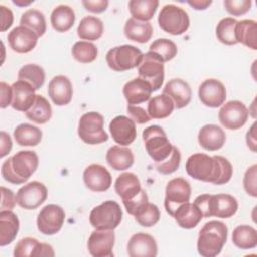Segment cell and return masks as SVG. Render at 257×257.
<instances>
[{"instance_id":"b9f144b4","label":"cell","mask_w":257,"mask_h":257,"mask_svg":"<svg viewBox=\"0 0 257 257\" xmlns=\"http://www.w3.org/2000/svg\"><path fill=\"white\" fill-rule=\"evenodd\" d=\"M149 51L155 53L163 62L172 60L178 52L177 45L168 38H159L153 41L149 47Z\"/></svg>"},{"instance_id":"6da1fadb","label":"cell","mask_w":257,"mask_h":257,"mask_svg":"<svg viewBox=\"0 0 257 257\" xmlns=\"http://www.w3.org/2000/svg\"><path fill=\"white\" fill-rule=\"evenodd\" d=\"M187 174L198 181L215 185L227 184L233 175V167L222 156H209L203 153L191 155L186 162Z\"/></svg>"},{"instance_id":"d6a6232c","label":"cell","mask_w":257,"mask_h":257,"mask_svg":"<svg viewBox=\"0 0 257 257\" xmlns=\"http://www.w3.org/2000/svg\"><path fill=\"white\" fill-rule=\"evenodd\" d=\"M75 21L74 10L68 5L56 6L50 15V22L54 30L57 32H65L69 30Z\"/></svg>"},{"instance_id":"e0dca14e","label":"cell","mask_w":257,"mask_h":257,"mask_svg":"<svg viewBox=\"0 0 257 257\" xmlns=\"http://www.w3.org/2000/svg\"><path fill=\"white\" fill-rule=\"evenodd\" d=\"M109 132L116 144L128 146L137 137L136 122L125 115H117L110 121Z\"/></svg>"},{"instance_id":"8fae6325","label":"cell","mask_w":257,"mask_h":257,"mask_svg":"<svg viewBox=\"0 0 257 257\" xmlns=\"http://www.w3.org/2000/svg\"><path fill=\"white\" fill-rule=\"evenodd\" d=\"M191 185L184 178H175L169 181L166 187L165 209L167 213L173 217L176 209L184 203L190 201Z\"/></svg>"},{"instance_id":"1f68e13d","label":"cell","mask_w":257,"mask_h":257,"mask_svg":"<svg viewBox=\"0 0 257 257\" xmlns=\"http://www.w3.org/2000/svg\"><path fill=\"white\" fill-rule=\"evenodd\" d=\"M235 38L237 43L256 50L257 49V22L252 19L237 21L235 26Z\"/></svg>"},{"instance_id":"7c38bea8","label":"cell","mask_w":257,"mask_h":257,"mask_svg":"<svg viewBox=\"0 0 257 257\" xmlns=\"http://www.w3.org/2000/svg\"><path fill=\"white\" fill-rule=\"evenodd\" d=\"M64 219L65 213L60 206L48 204L38 213L36 220L37 229L44 235H54L62 228Z\"/></svg>"},{"instance_id":"ac0fdd59","label":"cell","mask_w":257,"mask_h":257,"mask_svg":"<svg viewBox=\"0 0 257 257\" xmlns=\"http://www.w3.org/2000/svg\"><path fill=\"white\" fill-rule=\"evenodd\" d=\"M83 182L93 192H104L111 186V175L105 167L99 164H91L83 172Z\"/></svg>"},{"instance_id":"74e56055","label":"cell","mask_w":257,"mask_h":257,"mask_svg":"<svg viewBox=\"0 0 257 257\" xmlns=\"http://www.w3.org/2000/svg\"><path fill=\"white\" fill-rule=\"evenodd\" d=\"M232 242L242 250L253 249L257 246V231L249 225H240L232 233Z\"/></svg>"},{"instance_id":"ffe728a7","label":"cell","mask_w":257,"mask_h":257,"mask_svg":"<svg viewBox=\"0 0 257 257\" xmlns=\"http://www.w3.org/2000/svg\"><path fill=\"white\" fill-rule=\"evenodd\" d=\"M127 254L131 257H155L158 254L157 242L147 233H136L127 243Z\"/></svg>"},{"instance_id":"83f0119b","label":"cell","mask_w":257,"mask_h":257,"mask_svg":"<svg viewBox=\"0 0 257 257\" xmlns=\"http://www.w3.org/2000/svg\"><path fill=\"white\" fill-rule=\"evenodd\" d=\"M173 217L177 224L184 229L195 228L203 219V215L199 208L194 203L190 202L179 206L176 209Z\"/></svg>"},{"instance_id":"30bf717a","label":"cell","mask_w":257,"mask_h":257,"mask_svg":"<svg viewBox=\"0 0 257 257\" xmlns=\"http://www.w3.org/2000/svg\"><path fill=\"white\" fill-rule=\"evenodd\" d=\"M138 72L139 77L150 83L153 91L161 88L165 78V67L164 62L155 53L148 51L144 54Z\"/></svg>"},{"instance_id":"680465c9","label":"cell","mask_w":257,"mask_h":257,"mask_svg":"<svg viewBox=\"0 0 257 257\" xmlns=\"http://www.w3.org/2000/svg\"><path fill=\"white\" fill-rule=\"evenodd\" d=\"M187 3L191 5L193 8H195L196 10H205L212 4V1L211 0H189L187 1Z\"/></svg>"},{"instance_id":"60d3db41","label":"cell","mask_w":257,"mask_h":257,"mask_svg":"<svg viewBox=\"0 0 257 257\" xmlns=\"http://www.w3.org/2000/svg\"><path fill=\"white\" fill-rule=\"evenodd\" d=\"M20 25L32 30L38 37L42 36L46 31L45 16L37 9H28L23 12L20 18Z\"/></svg>"},{"instance_id":"bcb514c9","label":"cell","mask_w":257,"mask_h":257,"mask_svg":"<svg viewBox=\"0 0 257 257\" xmlns=\"http://www.w3.org/2000/svg\"><path fill=\"white\" fill-rule=\"evenodd\" d=\"M180 163H181V153L179 149H177L176 147H173V151L170 157L161 163H155V166L159 173L163 175H170L179 169Z\"/></svg>"},{"instance_id":"603a6c76","label":"cell","mask_w":257,"mask_h":257,"mask_svg":"<svg viewBox=\"0 0 257 257\" xmlns=\"http://www.w3.org/2000/svg\"><path fill=\"white\" fill-rule=\"evenodd\" d=\"M11 106L17 111L26 112L36 98L35 89L31 84L23 80H17L12 85Z\"/></svg>"},{"instance_id":"8d00e7d4","label":"cell","mask_w":257,"mask_h":257,"mask_svg":"<svg viewBox=\"0 0 257 257\" xmlns=\"http://www.w3.org/2000/svg\"><path fill=\"white\" fill-rule=\"evenodd\" d=\"M28 119L32 120L37 124H43L47 122L52 115V108L48 100L40 95L36 94V98L32 106L25 112Z\"/></svg>"},{"instance_id":"5b68a950","label":"cell","mask_w":257,"mask_h":257,"mask_svg":"<svg viewBox=\"0 0 257 257\" xmlns=\"http://www.w3.org/2000/svg\"><path fill=\"white\" fill-rule=\"evenodd\" d=\"M143 141L148 155L155 163L168 159L173 151V145L167 138L165 131L157 124L146 127L143 132Z\"/></svg>"},{"instance_id":"2e32d148","label":"cell","mask_w":257,"mask_h":257,"mask_svg":"<svg viewBox=\"0 0 257 257\" xmlns=\"http://www.w3.org/2000/svg\"><path fill=\"white\" fill-rule=\"evenodd\" d=\"M226 87L216 78H208L199 86L198 95L201 102L209 107H219L226 100Z\"/></svg>"},{"instance_id":"816d5d0a","label":"cell","mask_w":257,"mask_h":257,"mask_svg":"<svg viewBox=\"0 0 257 257\" xmlns=\"http://www.w3.org/2000/svg\"><path fill=\"white\" fill-rule=\"evenodd\" d=\"M17 203L14 193L5 187H1V210H12Z\"/></svg>"},{"instance_id":"5bb4252c","label":"cell","mask_w":257,"mask_h":257,"mask_svg":"<svg viewBox=\"0 0 257 257\" xmlns=\"http://www.w3.org/2000/svg\"><path fill=\"white\" fill-rule=\"evenodd\" d=\"M47 198V188L44 184L32 181L22 186L16 193L17 204L25 210H34Z\"/></svg>"},{"instance_id":"e575fe53","label":"cell","mask_w":257,"mask_h":257,"mask_svg":"<svg viewBox=\"0 0 257 257\" xmlns=\"http://www.w3.org/2000/svg\"><path fill=\"white\" fill-rule=\"evenodd\" d=\"M13 137L19 146L34 147L41 142L42 132L30 123H21L14 130Z\"/></svg>"},{"instance_id":"d6986e66","label":"cell","mask_w":257,"mask_h":257,"mask_svg":"<svg viewBox=\"0 0 257 257\" xmlns=\"http://www.w3.org/2000/svg\"><path fill=\"white\" fill-rule=\"evenodd\" d=\"M38 36L29 28L19 25L14 27L7 35L10 48L18 53H27L37 44Z\"/></svg>"},{"instance_id":"836d02e7","label":"cell","mask_w":257,"mask_h":257,"mask_svg":"<svg viewBox=\"0 0 257 257\" xmlns=\"http://www.w3.org/2000/svg\"><path fill=\"white\" fill-rule=\"evenodd\" d=\"M102 33L103 22L96 16L83 17L77 26V35L82 40H97Z\"/></svg>"},{"instance_id":"ee69618b","label":"cell","mask_w":257,"mask_h":257,"mask_svg":"<svg viewBox=\"0 0 257 257\" xmlns=\"http://www.w3.org/2000/svg\"><path fill=\"white\" fill-rule=\"evenodd\" d=\"M72 56L80 63H90L97 57L96 46L88 41H77L71 49Z\"/></svg>"},{"instance_id":"8992f818","label":"cell","mask_w":257,"mask_h":257,"mask_svg":"<svg viewBox=\"0 0 257 257\" xmlns=\"http://www.w3.org/2000/svg\"><path fill=\"white\" fill-rule=\"evenodd\" d=\"M104 118L96 111H89L81 115L78 121L77 134L81 141L88 145H97L108 140V135L103 130Z\"/></svg>"},{"instance_id":"cb8c5ba5","label":"cell","mask_w":257,"mask_h":257,"mask_svg":"<svg viewBox=\"0 0 257 257\" xmlns=\"http://www.w3.org/2000/svg\"><path fill=\"white\" fill-rule=\"evenodd\" d=\"M163 94L168 95L173 100L176 108H183L191 101L192 89L187 81L181 78H173L164 86Z\"/></svg>"},{"instance_id":"4fadbf2b","label":"cell","mask_w":257,"mask_h":257,"mask_svg":"<svg viewBox=\"0 0 257 257\" xmlns=\"http://www.w3.org/2000/svg\"><path fill=\"white\" fill-rule=\"evenodd\" d=\"M218 117L221 124L226 128L239 130L247 122L249 111L242 101L231 100L223 104Z\"/></svg>"},{"instance_id":"f5cc1de1","label":"cell","mask_w":257,"mask_h":257,"mask_svg":"<svg viewBox=\"0 0 257 257\" xmlns=\"http://www.w3.org/2000/svg\"><path fill=\"white\" fill-rule=\"evenodd\" d=\"M82 5L84 8L93 13H101L106 10L108 6L107 0H83Z\"/></svg>"},{"instance_id":"9a60e30c","label":"cell","mask_w":257,"mask_h":257,"mask_svg":"<svg viewBox=\"0 0 257 257\" xmlns=\"http://www.w3.org/2000/svg\"><path fill=\"white\" fill-rule=\"evenodd\" d=\"M115 235L113 230H98L91 232L88 241L87 249L93 257H112Z\"/></svg>"},{"instance_id":"484cf974","label":"cell","mask_w":257,"mask_h":257,"mask_svg":"<svg viewBox=\"0 0 257 257\" xmlns=\"http://www.w3.org/2000/svg\"><path fill=\"white\" fill-rule=\"evenodd\" d=\"M198 142L207 151H218L225 145L226 134L217 124H205L199 131Z\"/></svg>"},{"instance_id":"4316f807","label":"cell","mask_w":257,"mask_h":257,"mask_svg":"<svg viewBox=\"0 0 257 257\" xmlns=\"http://www.w3.org/2000/svg\"><path fill=\"white\" fill-rule=\"evenodd\" d=\"M115 193L121 198L122 203L136 198L142 191L141 182L134 173L120 174L114 183Z\"/></svg>"},{"instance_id":"ba28073f","label":"cell","mask_w":257,"mask_h":257,"mask_svg":"<svg viewBox=\"0 0 257 257\" xmlns=\"http://www.w3.org/2000/svg\"><path fill=\"white\" fill-rule=\"evenodd\" d=\"M143 52L136 46L124 44L109 49L105 59L109 68L114 71H125L140 65L143 59Z\"/></svg>"},{"instance_id":"681fc988","label":"cell","mask_w":257,"mask_h":257,"mask_svg":"<svg viewBox=\"0 0 257 257\" xmlns=\"http://www.w3.org/2000/svg\"><path fill=\"white\" fill-rule=\"evenodd\" d=\"M148 202H149L148 195L145 192V190L142 189V191L139 193V195L136 198H134V199L127 201V202H123V205H124V208H125L126 212L130 215L134 216Z\"/></svg>"},{"instance_id":"4dcf8cb0","label":"cell","mask_w":257,"mask_h":257,"mask_svg":"<svg viewBox=\"0 0 257 257\" xmlns=\"http://www.w3.org/2000/svg\"><path fill=\"white\" fill-rule=\"evenodd\" d=\"M123 32L127 39L139 43H146L153 35V26L149 21H139L132 17L126 20Z\"/></svg>"},{"instance_id":"c3c4849f","label":"cell","mask_w":257,"mask_h":257,"mask_svg":"<svg viewBox=\"0 0 257 257\" xmlns=\"http://www.w3.org/2000/svg\"><path fill=\"white\" fill-rule=\"evenodd\" d=\"M256 176H257V165H253L247 169V171L244 175V179H243L244 189L247 192V194L252 197L257 196Z\"/></svg>"},{"instance_id":"f6af8a7d","label":"cell","mask_w":257,"mask_h":257,"mask_svg":"<svg viewBox=\"0 0 257 257\" xmlns=\"http://www.w3.org/2000/svg\"><path fill=\"white\" fill-rule=\"evenodd\" d=\"M135 220L143 227H152L156 225L161 217L159 208L152 203L145 204L135 215Z\"/></svg>"},{"instance_id":"11a10c76","label":"cell","mask_w":257,"mask_h":257,"mask_svg":"<svg viewBox=\"0 0 257 257\" xmlns=\"http://www.w3.org/2000/svg\"><path fill=\"white\" fill-rule=\"evenodd\" d=\"M1 88V108H5L12 102V86L7 84L4 81L0 83Z\"/></svg>"},{"instance_id":"7bdbcfd3","label":"cell","mask_w":257,"mask_h":257,"mask_svg":"<svg viewBox=\"0 0 257 257\" xmlns=\"http://www.w3.org/2000/svg\"><path fill=\"white\" fill-rule=\"evenodd\" d=\"M237 20L233 17H225L221 19L216 27V36L220 42L226 45H235L237 40L235 38V26Z\"/></svg>"},{"instance_id":"ab89813d","label":"cell","mask_w":257,"mask_h":257,"mask_svg":"<svg viewBox=\"0 0 257 257\" xmlns=\"http://www.w3.org/2000/svg\"><path fill=\"white\" fill-rule=\"evenodd\" d=\"M18 80H23L28 82L33 86L35 90L39 89L45 81V71L44 69L34 63H29L23 65L18 71Z\"/></svg>"},{"instance_id":"3957f363","label":"cell","mask_w":257,"mask_h":257,"mask_svg":"<svg viewBox=\"0 0 257 257\" xmlns=\"http://www.w3.org/2000/svg\"><path fill=\"white\" fill-rule=\"evenodd\" d=\"M228 228L221 221L206 223L199 232L197 241L198 253L203 257L219 255L227 241Z\"/></svg>"},{"instance_id":"db71d44e","label":"cell","mask_w":257,"mask_h":257,"mask_svg":"<svg viewBox=\"0 0 257 257\" xmlns=\"http://www.w3.org/2000/svg\"><path fill=\"white\" fill-rule=\"evenodd\" d=\"M0 14H1V31H5L13 23V13L6 6L0 5Z\"/></svg>"},{"instance_id":"f35d334b","label":"cell","mask_w":257,"mask_h":257,"mask_svg":"<svg viewBox=\"0 0 257 257\" xmlns=\"http://www.w3.org/2000/svg\"><path fill=\"white\" fill-rule=\"evenodd\" d=\"M158 6V0H131L128 2V9L133 18L139 21L151 20Z\"/></svg>"},{"instance_id":"f1b7e54d","label":"cell","mask_w":257,"mask_h":257,"mask_svg":"<svg viewBox=\"0 0 257 257\" xmlns=\"http://www.w3.org/2000/svg\"><path fill=\"white\" fill-rule=\"evenodd\" d=\"M19 230V220L11 210H1L0 212V246H6L17 236Z\"/></svg>"},{"instance_id":"f907efd6","label":"cell","mask_w":257,"mask_h":257,"mask_svg":"<svg viewBox=\"0 0 257 257\" xmlns=\"http://www.w3.org/2000/svg\"><path fill=\"white\" fill-rule=\"evenodd\" d=\"M126 111L130 114L131 118L137 122V123H146L148 121H150L151 117L149 116L148 112L141 106H137V105H130L127 104L126 107Z\"/></svg>"},{"instance_id":"6f0895ef","label":"cell","mask_w":257,"mask_h":257,"mask_svg":"<svg viewBox=\"0 0 257 257\" xmlns=\"http://www.w3.org/2000/svg\"><path fill=\"white\" fill-rule=\"evenodd\" d=\"M255 125L256 123L254 122L252 124V126L250 127V130L247 132V135H246V142H247V145L248 147L251 149V151L253 152H256V134H255Z\"/></svg>"},{"instance_id":"52a82bcc","label":"cell","mask_w":257,"mask_h":257,"mask_svg":"<svg viewBox=\"0 0 257 257\" xmlns=\"http://www.w3.org/2000/svg\"><path fill=\"white\" fill-rule=\"evenodd\" d=\"M122 211L115 201H104L89 214V223L94 229L114 230L121 222Z\"/></svg>"},{"instance_id":"d590c367","label":"cell","mask_w":257,"mask_h":257,"mask_svg":"<svg viewBox=\"0 0 257 257\" xmlns=\"http://www.w3.org/2000/svg\"><path fill=\"white\" fill-rule=\"evenodd\" d=\"M174 108L173 100L166 94H160L150 98L147 112L151 118L162 119L171 115Z\"/></svg>"},{"instance_id":"44dd1931","label":"cell","mask_w":257,"mask_h":257,"mask_svg":"<svg viewBox=\"0 0 257 257\" xmlns=\"http://www.w3.org/2000/svg\"><path fill=\"white\" fill-rule=\"evenodd\" d=\"M13 255L15 257H41L54 256V251L51 245L40 243L32 237H25L18 241L14 247Z\"/></svg>"},{"instance_id":"9f6ffc18","label":"cell","mask_w":257,"mask_h":257,"mask_svg":"<svg viewBox=\"0 0 257 257\" xmlns=\"http://www.w3.org/2000/svg\"><path fill=\"white\" fill-rule=\"evenodd\" d=\"M0 139H1V148H0V150H1L0 153L1 154H0V157L4 158L7 154H9V152L12 149V141H11L10 136L4 131H2L0 133Z\"/></svg>"},{"instance_id":"9c48e42d","label":"cell","mask_w":257,"mask_h":257,"mask_svg":"<svg viewBox=\"0 0 257 257\" xmlns=\"http://www.w3.org/2000/svg\"><path fill=\"white\" fill-rule=\"evenodd\" d=\"M158 22L164 31L172 35H181L190 26V18L187 11L175 4L163 6L158 16Z\"/></svg>"},{"instance_id":"91938a15","label":"cell","mask_w":257,"mask_h":257,"mask_svg":"<svg viewBox=\"0 0 257 257\" xmlns=\"http://www.w3.org/2000/svg\"><path fill=\"white\" fill-rule=\"evenodd\" d=\"M14 4L18 5V6H27L29 5L30 3L33 2V0H30V1H23V0H13L12 1Z\"/></svg>"},{"instance_id":"f546056e","label":"cell","mask_w":257,"mask_h":257,"mask_svg":"<svg viewBox=\"0 0 257 257\" xmlns=\"http://www.w3.org/2000/svg\"><path fill=\"white\" fill-rule=\"evenodd\" d=\"M107 164L115 171H124L134 165L135 157L130 148L112 146L105 156Z\"/></svg>"},{"instance_id":"7402d4cb","label":"cell","mask_w":257,"mask_h":257,"mask_svg":"<svg viewBox=\"0 0 257 257\" xmlns=\"http://www.w3.org/2000/svg\"><path fill=\"white\" fill-rule=\"evenodd\" d=\"M72 84L67 76L56 75L49 81L48 95L55 105L68 104L72 99Z\"/></svg>"},{"instance_id":"7a4b0ae2","label":"cell","mask_w":257,"mask_h":257,"mask_svg":"<svg viewBox=\"0 0 257 257\" xmlns=\"http://www.w3.org/2000/svg\"><path fill=\"white\" fill-rule=\"evenodd\" d=\"M38 163V156L34 151H19L3 162L1 175L8 183L24 184L36 171Z\"/></svg>"},{"instance_id":"277c9868","label":"cell","mask_w":257,"mask_h":257,"mask_svg":"<svg viewBox=\"0 0 257 257\" xmlns=\"http://www.w3.org/2000/svg\"><path fill=\"white\" fill-rule=\"evenodd\" d=\"M194 204L201 211L203 218L214 216L227 219L233 217L238 210L237 199L229 194H203L195 199Z\"/></svg>"},{"instance_id":"7dc6e473","label":"cell","mask_w":257,"mask_h":257,"mask_svg":"<svg viewBox=\"0 0 257 257\" xmlns=\"http://www.w3.org/2000/svg\"><path fill=\"white\" fill-rule=\"evenodd\" d=\"M224 6L231 15L240 16L247 13L250 10L252 6V1L251 0H225Z\"/></svg>"},{"instance_id":"d4e9b609","label":"cell","mask_w":257,"mask_h":257,"mask_svg":"<svg viewBox=\"0 0 257 257\" xmlns=\"http://www.w3.org/2000/svg\"><path fill=\"white\" fill-rule=\"evenodd\" d=\"M122 92L127 104L135 105L149 100L153 89L148 81L141 77H137L123 85Z\"/></svg>"}]
</instances>
